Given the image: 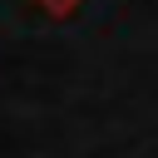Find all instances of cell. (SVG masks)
Returning a JSON list of instances; mask_svg holds the SVG:
<instances>
[{
  "label": "cell",
  "mask_w": 158,
  "mask_h": 158,
  "mask_svg": "<svg viewBox=\"0 0 158 158\" xmlns=\"http://www.w3.org/2000/svg\"><path fill=\"white\" fill-rule=\"evenodd\" d=\"M49 15H69V10H79V0H40Z\"/></svg>",
  "instance_id": "obj_1"
}]
</instances>
